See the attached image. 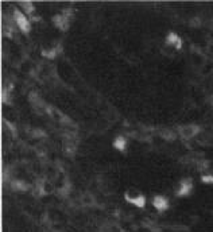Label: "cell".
Returning <instances> with one entry per match:
<instances>
[{
	"mask_svg": "<svg viewBox=\"0 0 213 232\" xmlns=\"http://www.w3.org/2000/svg\"><path fill=\"white\" fill-rule=\"evenodd\" d=\"M198 132V128L196 126H182L180 128V134L185 138H192Z\"/></svg>",
	"mask_w": 213,
	"mask_h": 232,
	"instance_id": "1",
	"label": "cell"
},
{
	"mask_svg": "<svg viewBox=\"0 0 213 232\" xmlns=\"http://www.w3.org/2000/svg\"><path fill=\"white\" fill-rule=\"evenodd\" d=\"M15 19H16V22H18L19 27L23 30V31H27V30H29V27H30V25H29V20H27V19H26L25 16H23L20 12H18V11L15 12Z\"/></svg>",
	"mask_w": 213,
	"mask_h": 232,
	"instance_id": "2",
	"label": "cell"
},
{
	"mask_svg": "<svg viewBox=\"0 0 213 232\" xmlns=\"http://www.w3.org/2000/svg\"><path fill=\"white\" fill-rule=\"evenodd\" d=\"M154 204H155V207H157L158 209H165V208L167 207V203L163 199H161V197H157L155 201H154Z\"/></svg>",
	"mask_w": 213,
	"mask_h": 232,
	"instance_id": "3",
	"label": "cell"
},
{
	"mask_svg": "<svg viewBox=\"0 0 213 232\" xmlns=\"http://www.w3.org/2000/svg\"><path fill=\"white\" fill-rule=\"evenodd\" d=\"M115 147H117L120 150L126 147V141H124V138H117L116 141H115Z\"/></svg>",
	"mask_w": 213,
	"mask_h": 232,
	"instance_id": "4",
	"label": "cell"
},
{
	"mask_svg": "<svg viewBox=\"0 0 213 232\" xmlns=\"http://www.w3.org/2000/svg\"><path fill=\"white\" fill-rule=\"evenodd\" d=\"M23 4H25L26 7H25V8H26V11H32V7H31V3H23Z\"/></svg>",
	"mask_w": 213,
	"mask_h": 232,
	"instance_id": "5",
	"label": "cell"
}]
</instances>
